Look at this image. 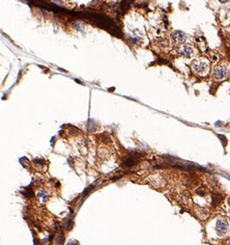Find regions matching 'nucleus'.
I'll list each match as a JSON object with an SVG mask.
<instances>
[{
	"instance_id": "f257e3e1",
	"label": "nucleus",
	"mask_w": 230,
	"mask_h": 245,
	"mask_svg": "<svg viewBox=\"0 0 230 245\" xmlns=\"http://www.w3.org/2000/svg\"><path fill=\"white\" fill-rule=\"evenodd\" d=\"M210 61L206 58H195L191 62V70L194 74L199 76H206L210 72Z\"/></svg>"
},
{
	"instance_id": "f03ea898",
	"label": "nucleus",
	"mask_w": 230,
	"mask_h": 245,
	"mask_svg": "<svg viewBox=\"0 0 230 245\" xmlns=\"http://www.w3.org/2000/svg\"><path fill=\"white\" fill-rule=\"evenodd\" d=\"M228 72H229V69H228V66H226L225 64H218L214 70L215 79H216V80H219V81L223 80V79H225V78L227 77Z\"/></svg>"
},
{
	"instance_id": "7ed1b4c3",
	"label": "nucleus",
	"mask_w": 230,
	"mask_h": 245,
	"mask_svg": "<svg viewBox=\"0 0 230 245\" xmlns=\"http://www.w3.org/2000/svg\"><path fill=\"white\" fill-rule=\"evenodd\" d=\"M179 54H181L184 57H187V58H191V57H194L195 55H196V49L194 48L193 46H191V45H188V44H184V45H181L179 48Z\"/></svg>"
},
{
	"instance_id": "20e7f679",
	"label": "nucleus",
	"mask_w": 230,
	"mask_h": 245,
	"mask_svg": "<svg viewBox=\"0 0 230 245\" xmlns=\"http://www.w3.org/2000/svg\"><path fill=\"white\" fill-rule=\"evenodd\" d=\"M171 39H172V42L174 44H176V45H184L187 42L188 37L185 32L179 31V30H175L174 32H172Z\"/></svg>"
},
{
	"instance_id": "39448f33",
	"label": "nucleus",
	"mask_w": 230,
	"mask_h": 245,
	"mask_svg": "<svg viewBox=\"0 0 230 245\" xmlns=\"http://www.w3.org/2000/svg\"><path fill=\"white\" fill-rule=\"evenodd\" d=\"M217 231H218V233L219 234H221V235L227 233V231H228L227 221L224 220V219L218 220V222H217Z\"/></svg>"
},
{
	"instance_id": "423d86ee",
	"label": "nucleus",
	"mask_w": 230,
	"mask_h": 245,
	"mask_svg": "<svg viewBox=\"0 0 230 245\" xmlns=\"http://www.w3.org/2000/svg\"><path fill=\"white\" fill-rule=\"evenodd\" d=\"M222 202V195L219 193H214L212 195V205L214 207H217Z\"/></svg>"
},
{
	"instance_id": "0eeeda50",
	"label": "nucleus",
	"mask_w": 230,
	"mask_h": 245,
	"mask_svg": "<svg viewBox=\"0 0 230 245\" xmlns=\"http://www.w3.org/2000/svg\"><path fill=\"white\" fill-rule=\"evenodd\" d=\"M134 163H135L134 159L130 158V159H128V160L125 161L124 163H123V165H124V166H132V165H134Z\"/></svg>"
},
{
	"instance_id": "6e6552de",
	"label": "nucleus",
	"mask_w": 230,
	"mask_h": 245,
	"mask_svg": "<svg viewBox=\"0 0 230 245\" xmlns=\"http://www.w3.org/2000/svg\"><path fill=\"white\" fill-rule=\"evenodd\" d=\"M196 193L199 195H201V196H203V195L206 194V190H205L204 188H199V189H197L196 190Z\"/></svg>"
},
{
	"instance_id": "1a4fd4ad",
	"label": "nucleus",
	"mask_w": 230,
	"mask_h": 245,
	"mask_svg": "<svg viewBox=\"0 0 230 245\" xmlns=\"http://www.w3.org/2000/svg\"><path fill=\"white\" fill-rule=\"evenodd\" d=\"M57 242H58V244H60V245L63 244L64 240H63V236H62V235H59V236H57Z\"/></svg>"
},
{
	"instance_id": "9d476101",
	"label": "nucleus",
	"mask_w": 230,
	"mask_h": 245,
	"mask_svg": "<svg viewBox=\"0 0 230 245\" xmlns=\"http://www.w3.org/2000/svg\"><path fill=\"white\" fill-rule=\"evenodd\" d=\"M220 2H222V3H225V2H228L229 0H219Z\"/></svg>"
},
{
	"instance_id": "9b49d317",
	"label": "nucleus",
	"mask_w": 230,
	"mask_h": 245,
	"mask_svg": "<svg viewBox=\"0 0 230 245\" xmlns=\"http://www.w3.org/2000/svg\"><path fill=\"white\" fill-rule=\"evenodd\" d=\"M68 245H78V243L77 242H71Z\"/></svg>"
},
{
	"instance_id": "f8f14e48",
	"label": "nucleus",
	"mask_w": 230,
	"mask_h": 245,
	"mask_svg": "<svg viewBox=\"0 0 230 245\" xmlns=\"http://www.w3.org/2000/svg\"><path fill=\"white\" fill-rule=\"evenodd\" d=\"M227 245H230V240L227 241Z\"/></svg>"
},
{
	"instance_id": "ddd939ff",
	"label": "nucleus",
	"mask_w": 230,
	"mask_h": 245,
	"mask_svg": "<svg viewBox=\"0 0 230 245\" xmlns=\"http://www.w3.org/2000/svg\"><path fill=\"white\" fill-rule=\"evenodd\" d=\"M228 204H229V206H230V197L228 198Z\"/></svg>"
}]
</instances>
